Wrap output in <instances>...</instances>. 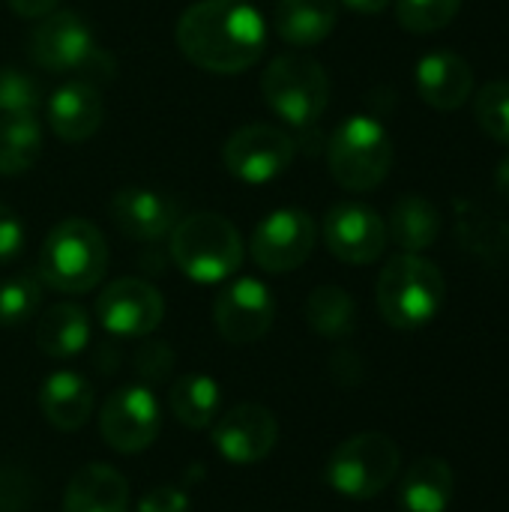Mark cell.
Wrapping results in <instances>:
<instances>
[{
    "mask_svg": "<svg viewBox=\"0 0 509 512\" xmlns=\"http://www.w3.org/2000/svg\"><path fill=\"white\" fill-rule=\"evenodd\" d=\"M177 45L195 66L234 75L261 60L267 24L249 0H198L177 21Z\"/></svg>",
    "mask_w": 509,
    "mask_h": 512,
    "instance_id": "6da1fadb",
    "label": "cell"
},
{
    "mask_svg": "<svg viewBox=\"0 0 509 512\" xmlns=\"http://www.w3.org/2000/svg\"><path fill=\"white\" fill-rule=\"evenodd\" d=\"M378 309L396 330H420L438 318L447 300V279L441 267L417 252L390 258L378 276Z\"/></svg>",
    "mask_w": 509,
    "mask_h": 512,
    "instance_id": "7a4b0ae2",
    "label": "cell"
},
{
    "mask_svg": "<svg viewBox=\"0 0 509 512\" xmlns=\"http://www.w3.org/2000/svg\"><path fill=\"white\" fill-rule=\"evenodd\" d=\"M108 270V246L102 231L87 219L57 222L39 249V279L60 294L93 291Z\"/></svg>",
    "mask_w": 509,
    "mask_h": 512,
    "instance_id": "3957f363",
    "label": "cell"
},
{
    "mask_svg": "<svg viewBox=\"0 0 509 512\" xmlns=\"http://www.w3.org/2000/svg\"><path fill=\"white\" fill-rule=\"evenodd\" d=\"M171 258L195 282L213 285L234 276L243 264L240 231L219 213H195L174 225Z\"/></svg>",
    "mask_w": 509,
    "mask_h": 512,
    "instance_id": "277c9868",
    "label": "cell"
},
{
    "mask_svg": "<svg viewBox=\"0 0 509 512\" xmlns=\"http://www.w3.org/2000/svg\"><path fill=\"white\" fill-rule=\"evenodd\" d=\"M333 180L348 192H369L381 186L393 168L390 132L366 114L345 117L327 147Z\"/></svg>",
    "mask_w": 509,
    "mask_h": 512,
    "instance_id": "5b68a950",
    "label": "cell"
},
{
    "mask_svg": "<svg viewBox=\"0 0 509 512\" xmlns=\"http://www.w3.org/2000/svg\"><path fill=\"white\" fill-rule=\"evenodd\" d=\"M402 468V450L390 435L360 432L342 441L327 462V483L351 501L378 498Z\"/></svg>",
    "mask_w": 509,
    "mask_h": 512,
    "instance_id": "8992f818",
    "label": "cell"
},
{
    "mask_svg": "<svg viewBox=\"0 0 509 512\" xmlns=\"http://www.w3.org/2000/svg\"><path fill=\"white\" fill-rule=\"evenodd\" d=\"M261 93L291 126H312L330 105V78L315 57L279 54L261 78Z\"/></svg>",
    "mask_w": 509,
    "mask_h": 512,
    "instance_id": "52a82bcc",
    "label": "cell"
},
{
    "mask_svg": "<svg viewBox=\"0 0 509 512\" xmlns=\"http://www.w3.org/2000/svg\"><path fill=\"white\" fill-rule=\"evenodd\" d=\"M27 54L39 69L54 75H66V72L99 75V66L111 69V60L96 45L84 18L75 12L42 15V21L33 24L27 36Z\"/></svg>",
    "mask_w": 509,
    "mask_h": 512,
    "instance_id": "ba28073f",
    "label": "cell"
},
{
    "mask_svg": "<svg viewBox=\"0 0 509 512\" xmlns=\"http://www.w3.org/2000/svg\"><path fill=\"white\" fill-rule=\"evenodd\" d=\"M222 162L243 183H267L285 174L294 162V141L270 123L240 126L222 147Z\"/></svg>",
    "mask_w": 509,
    "mask_h": 512,
    "instance_id": "9c48e42d",
    "label": "cell"
},
{
    "mask_svg": "<svg viewBox=\"0 0 509 512\" xmlns=\"http://www.w3.org/2000/svg\"><path fill=\"white\" fill-rule=\"evenodd\" d=\"M318 240L315 219L300 207L273 210L252 234V258L267 273H288L309 261Z\"/></svg>",
    "mask_w": 509,
    "mask_h": 512,
    "instance_id": "30bf717a",
    "label": "cell"
},
{
    "mask_svg": "<svg viewBox=\"0 0 509 512\" xmlns=\"http://www.w3.org/2000/svg\"><path fill=\"white\" fill-rule=\"evenodd\" d=\"M162 429V411L147 387H120L99 408V435L114 453L147 450Z\"/></svg>",
    "mask_w": 509,
    "mask_h": 512,
    "instance_id": "8fae6325",
    "label": "cell"
},
{
    "mask_svg": "<svg viewBox=\"0 0 509 512\" xmlns=\"http://www.w3.org/2000/svg\"><path fill=\"white\" fill-rule=\"evenodd\" d=\"M276 303L264 282L237 279L225 285L213 303V324L228 345H252L264 339L273 327Z\"/></svg>",
    "mask_w": 509,
    "mask_h": 512,
    "instance_id": "7c38bea8",
    "label": "cell"
},
{
    "mask_svg": "<svg viewBox=\"0 0 509 512\" xmlns=\"http://www.w3.org/2000/svg\"><path fill=\"white\" fill-rule=\"evenodd\" d=\"M324 243L345 264H375L387 249V225L369 204L342 201L324 216Z\"/></svg>",
    "mask_w": 509,
    "mask_h": 512,
    "instance_id": "4fadbf2b",
    "label": "cell"
},
{
    "mask_svg": "<svg viewBox=\"0 0 509 512\" xmlns=\"http://www.w3.org/2000/svg\"><path fill=\"white\" fill-rule=\"evenodd\" d=\"M99 324L126 339L150 336L165 318L162 294L144 279H117L96 300Z\"/></svg>",
    "mask_w": 509,
    "mask_h": 512,
    "instance_id": "5bb4252c",
    "label": "cell"
},
{
    "mask_svg": "<svg viewBox=\"0 0 509 512\" xmlns=\"http://www.w3.org/2000/svg\"><path fill=\"white\" fill-rule=\"evenodd\" d=\"M279 423L264 405H237L213 426V447L234 465H255L273 453Z\"/></svg>",
    "mask_w": 509,
    "mask_h": 512,
    "instance_id": "9a60e30c",
    "label": "cell"
},
{
    "mask_svg": "<svg viewBox=\"0 0 509 512\" xmlns=\"http://www.w3.org/2000/svg\"><path fill=\"white\" fill-rule=\"evenodd\" d=\"M111 219L129 240L153 243L174 228L177 204L156 189L126 186L111 198Z\"/></svg>",
    "mask_w": 509,
    "mask_h": 512,
    "instance_id": "2e32d148",
    "label": "cell"
},
{
    "mask_svg": "<svg viewBox=\"0 0 509 512\" xmlns=\"http://www.w3.org/2000/svg\"><path fill=\"white\" fill-rule=\"evenodd\" d=\"M417 90L435 111H456L474 96V69L456 51H432L417 63Z\"/></svg>",
    "mask_w": 509,
    "mask_h": 512,
    "instance_id": "e0dca14e",
    "label": "cell"
},
{
    "mask_svg": "<svg viewBox=\"0 0 509 512\" xmlns=\"http://www.w3.org/2000/svg\"><path fill=\"white\" fill-rule=\"evenodd\" d=\"M105 117L102 96L90 81H69L54 90L48 102V123L60 141L78 144L99 132Z\"/></svg>",
    "mask_w": 509,
    "mask_h": 512,
    "instance_id": "ac0fdd59",
    "label": "cell"
},
{
    "mask_svg": "<svg viewBox=\"0 0 509 512\" xmlns=\"http://www.w3.org/2000/svg\"><path fill=\"white\" fill-rule=\"evenodd\" d=\"M129 483L105 462L84 465L66 486L63 512H126Z\"/></svg>",
    "mask_w": 509,
    "mask_h": 512,
    "instance_id": "d6986e66",
    "label": "cell"
},
{
    "mask_svg": "<svg viewBox=\"0 0 509 512\" xmlns=\"http://www.w3.org/2000/svg\"><path fill=\"white\" fill-rule=\"evenodd\" d=\"M93 405V387L69 369L48 375L39 387V408L45 420L60 432H78L90 420Z\"/></svg>",
    "mask_w": 509,
    "mask_h": 512,
    "instance_id": "ffe728a7",
    "label": "cell"
},
{
    "mask_svg": "<svg viewBox=\"0 0 509 512\" xmlns=\"http://www.w3.org/2000/svg\"><path fill=\"white\" fill-rule=\"evenodd\" d=\"M339 21V0H279L273 24L279 36L294 48L324 42Z\"/></svg>",
    "mask_w": 509,
    "mask_h": 512,
    "instance_id": "44dd1931",
    "label": "cell"
},
{
    "mask_svg": "<svg viewBox=\"0 0 509 512\" xmlns=\"http://www.w3.org/2000/svg\"><path fill=\"white\" fill-rule=\"evenodd\" d=\"M453 468L444 459H417L399 486V504L405 512H447L453 501Z\"/></svg>",
    "mask_w": 509,
    "mask_h": 512,
    "instance_id": "7402d4cb",
    "label": "cell"
},
{
    "mask_svg": "<svg viewBox=\"0 0 509 512\" xmlns=\"http://www.w3.org/2000/svg\"><path fill=\"white\" fill-rule=\"evenodd\" d=\"M441 210L423 198V195H402L393 210H390V222H387V237L402 249V252H426L429 246L438 243L441 237Z\"/></svg>",
    "mask_w": 509,
    "mask_h": 512,
    "instance_id": "603a6c76",
    "label": "cell"
},
{
    "mask_svg": "<svg viewBox=\"0 0 509 512\" xmlns=\"http://www.w3.org/2000/svg\"><path fill=\"white\" fill-rule=\"evenodd\" d=\"M87 342H90V318L78 303H57L36 324V345L42 354L54 360L81 354Z\"/></svg>",
    "mask_w": 509,
    "mask_h": 512,
    "instance_id": "cb8c5ba5",
    "label": "cell"
},
{
    "mask_svg": "<svg viewBox=\"0 0 509 512\" xmlns=\"http://www.w3.org/2000/svg\"><path fill=\"white\" fill-rule=\"evenodd\" d=\"M222 390L210 375H180L171 384L168 408L174 420L186 429H207L216 423Z\"/></svg>",
    "mask_w": 509,
    "mask_h": 512,
    "instance_id": "d4e9b609",
    "label": "cell"
},
{
    "mask_svg": "<svg viewBox=\"0 0 509 512\" xmlns=\"http://www.w3.org/2000/svg\"><path fill=\"white\" fill-rule=\"evenodd\" d=\"M42 153V126L33 114L0 117V174L15 177L36 165Z\"/></svg>",
    "mask_w": 509,
    "mask_h": 512,
    "instance_id": "484cf974",
    "label": "cell"
},
{
    "mask_svg": "<svg viewBox=\"0 0 509 512\" xmlns=\"http://www.w3.org/2000/svg\"><path fill=\"white\" fill-rule=\"evenodd\" d=\"M306 324L324 339H348L357 330V303L339 285H321L306 300Z\"/></svg>",
    "mask_w": 509,
    "mask_h": 512,
    "instance_id": "4316f807",
    "label": "cell"
},
{
    "mask_svg": "<svg viewBox=\"0 0 509 512\" xmlns=\"http://www.w3.org/2000/svg\"><path fill=\"white\" fill-rule=\"evenodd\" d=\"M42 306L39 273H18L0 282V327H21Z\"/></svg>",
    "mask_w": 509,
    "mask_h": 512,
    "instance_id": "83f0119b",
    "label": "cell"
},
{
    "mask_svg": "<svg viewBox=\"0 0 509 512\" xmlns=\"http://www.w3.org/2000/svg\"><path fill=\"white\" fill-rule=\"evenodd\" d=\"M462 9V0H396V18L411 33L444 30Z\"/></svg>",
    "mask_w": 509,
    "mask_h": 512,
    "instance_id": "f1b7e54d",
    "label": "cell"
},
{
    "mask_svg": "<svg viewBox=\"0 0 509 512\" xmlns=\"http://www.w3.org/2000/svg\"><path fill=\"white\" fill-rule=\"evenodd\" d=\"M459 237L462 243L483 255L486 261L492 264H504L509 255V243H498V240H509V228L501 222H492V219H480V216H459Z\"/></svg>",
    "mask_w": 509,
    "mask_h": 512,
    "instance_id": "f546056e",
    "label": "cell"
},
{
    "mask_svg": "<svg viewBox=\"0 0 509 512\" xmlns=\"http://www.w3.org/2000/svg\"><path fill=\"white\" fill-rule=\"evenodd\" d=\"M474 114L489 138L509 147V81H489L474 96Z\"/></svg>",
    "mask_w": 509,
    "mask_h": 512,
    "instance_id": "4dcf8cb0",
    "label": "cell"
},
{
    "mask_svg": "<svg viewBox=\"0 0 509 512\" xmlns=\"http://www.w3.org/2000/svg\"><path fill=\"white\" fill-rule=\"evenodd\" d=\"M39 102L42 90L27 72L0 66V114H36Z\"/></svg>",
    "mask_w": 509,
    "mask_h": 512,
    "instance_id": "1f68e13d",
    "label": "cell"
},
{
    "mask_svg": "<svg viewBox=\"0 0 509 512\" xmlns=\"http://www.w3.org/2000/svg\"><path fill=\"white\" fill-rule=\"evenodd\" d=\"M132 366L144 381H162L174 369V351L165 342H144L135 351Z\"/></svg>",
    "mask_w": 509,
    "mask_h": 512,
    "instance_id": "d6a6232c",
    "label": "cell"
},
{
    "mask_svg": "<svg viewBox=\"0 0 509 512\" xmlns=\"http://www.w3.org/2000/svg\"><path fill=\"white\" fill-rule=\"evenodd\" d=\"M21 246H24V225L12 207L0 204V264L18 258Z\"/></svg>",
    "mask_w": 509,
    "mask_h": 512,
    "instance_id": "836d02e7",
    "label": "cell"
},
{
    "mask_svg": "<svg viewBox=\"0 0 509 512\" xmlns=\"http://www.w3.org/2000/svg\"><path fill=\"white\" fill-rule=\"evenodd\" d=\"M138 512H189V495L183 489L159 486L138 501Z\"/></svg>",
    "mask_w": 509,
    "mask_h": 512,
    "instance_id": "e575fe53",
    "label": "cell"
},
{
    "mask_svg": "<svg viewBox=\"0 0 509 512\" xmlns=\"http://www.w3.org/2000/svg\"><path fill=\"white\" fill-rule=\"evenodd\" d=\"M330 372H333V378H336L339 384L354 387V384H360V378H363V363H360L357 354L339 351V354L330 360Z\"/></svg>",
    "mask_w": 509,
    "mask_h": 512,
    "instance_id": "d590c367",
    "label": "cell"
},
{
    "mask_svg": "<svg viewBox=\"0 0 509 512\" xmlns=\"http://www.w3.org/2000/svg\"><path fill=\"white\" fill-rule=\"evenodd\" d=\"M21 18H42V15H48V12H54V6L60 3V0H6Z\"/></svg>",
    "mask_w": 509,
    "mask_h": 512,
    "instance_id": "8d00e7d4",
    "label": "cell"
},
{
    "mask_svg": "<svg viewBox=\"0 0 509 512\" xmlns=\"http://www.w3.org/2000/svg\"><path fill=\"white\" fill-rule=\"evenodd\" d=\"M348 9L354 12H363V15H375V12H384L393 0H342Z\"/></svg>",
    "mask_w": 509,
    "mask_h": 512,
    "instance_id": "74e56055",
    "label": "cell"
},
{
    "mask_svg": "<svg viewBox=\"0 0 509 512\" xmlns=\"http://www.w3.org/2000/svg\"><path fill=\"white\" fill-rule=\"evenodd\" d=\"M495 186H498V195L509 201V156L507 159H501V165H498V171H495Z\"/></svg>",
    "mask_w": 509,
    "mask_h": 512,
    "instance_id": "f35d334b",
    "label": "cell"
}]
</instances>
